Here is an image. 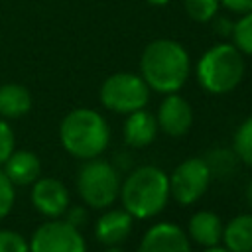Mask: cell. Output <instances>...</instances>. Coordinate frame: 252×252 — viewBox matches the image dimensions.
I'll return each mask as SVG.
<instances>
[{
  "instance_id": "1",
  "label": "cell",
  "mask_w": 252,
  "mask_h": 252,
  "mask_svg": "<svg viewBox=\"0 0 252 252\" xmlns=\"http://www.w3.org/2000/svg\"><path fill=\"white\" fill-rule=\"evenodd\" d=\"M140 71L146 85L158 93H177L189 77V55L173 39H156L146 45L140 57Z\"/></svg>"
},
{
  "instance_id": "2",
  "label": "cell",
  "mask_w": 252,
  "mask_h": 252,
  "mask_svg": "<svg viewBox=\"0 0 252 252\" xmlns=\"http://www.w3.org/2000/svg\"><path fill=\"white\" fill-rule=\"evenodd\" d=\"M118 195L132 219H152L169 199V177L156 165L138 167L124 179Z\"/></svg>"
},
{
  "instance_id": "3",
  "label": "cell",
  "mask_w": 252,
  "mask_h": 252,
  "mask_svg": "<svg viewBox=\"0 0 252 252\" xmlns=\"http://www.w3.org/2000/svg\"><path fill=\"white\" fill-rule=\"evenodd\" d=\"M110 130L102 114L93 108H75L59 124V140L63 148L81 159L100 156L108 146Z\"/></svg>"
},
{
  "instance_id": "4",
  "label": "cell",
  "mask_w": 252,
  "mask_h": 252,
  "mask_svg": "<svg viewBox=\"0 0 252 252\" xmlns=\"http://www.w3.org/2000/svg\"><path fill=\"white\" fill-rule=\"evenodd\" d=\"M244 75V59L242 53L230 43L213 45L197 63V79L199 85L213 93L224 94L236 89Z\"/></svg>"
},
{
  "instance_id": "5",
  "label": "cell",
  "mask_w": 252,
  "mask_h": 252,
  "mask_svg": "<svg viewBox=\"0 0 252 252\" xmlns=\"http://www.w3.org/2000/svg\"><path fill=\"white\" fill-rule=\"evenodd\" d=\"M77 189L89 207L104 209L116 201L120 193V179L108 161L93 158L81 167L77 175Z\"/></svg>"
},
{
  "instance_id": "6",
  "label": "cell",
  "mask_w": 252,
  "mask_h": 252,
  "mask_svg": "<svg viewBox=\"0 0 252 252\" xmlns=\"http://www.w3.org/2000/svg\"><path fill=\"white\" fill-rule=\"evenodd\" d=\"M148 98L150 87L134 73H114L100 87V102L118 114H130L144 108Z\"/></svg>"
},
{
  "instance_id": "7",
  "label": "cell",
  "mask_w": 252,
  "mask_h": 252,
  "mask_svg": "<svg viewBox=\"0 0 252 252\" xmlns=\"http://www.w3.org/2000/svg\"><path fill=\"white\" fill-rule=\"evenodd\" d=\"M211 181V169L203 158H189L181 161L169 177V195L179 205H193L199 201Z\"/></svg>"
},
{
  "instance_id": "8",
  "label": "cell",
  "mask_w": 252,
  "mask_h": 252,
  "mask_svg": "<svg viewBox=\"0 0 252 252\" xmlns=\"http://www.w3.org/2000/svg\"><path fill=\"white\" fill-rule=\"evenodd\" d=\"M30 252H87L79 228L67 220H47L32 234Z\"/></svg>"
},
{
  "instance_id": "9",
  "label": "cell",
  "mask_w": 252,
  "mask_h": 252,
  "mask_svg": "<svg viewBox=\"0 0 252 252\" xmlns=\"http://www.w3.org/2000/svg\"><path fill=\"white\" fill-rule=\"evenodd\" d=\"M32 205L41 215L57 219L69 207V191L55 177H37L32 183Z\"/></svg>"
},
{
  "instance_id": "10",
  "label": "cell",
  "mask_w": 252,
  "mask_h": 252,
  "mask_svg": "<svg viewBox=\"0 0 252 252\" xmlns=\"http://www.w3.org/2000/svg\"><path fill=\"white\" fill-rule=\"evenodd\" d=\"M158 128H161L167 136H183L189 132L191 124H193V110H191V104L175 94V93H169L161 104H159V110H158Z\"/></svg>"
},
{
  "instance_id": "11",
  "label": "cell",
  "mask_w": 252,
  "mask_h": 252,
  "mask_svg": "<svg viewBox=\"0 0 252 252\" xmlns=\"http://www.w3.org/2000/svg\"><path fill=\"white\" fill-rule=\"evenodd\" d=\"M138 252H191L187 234L171 222H158L144 234Z\"/></svg>"
},
{
  "instance_id": "12",
  "label": "cell",
  "mask_w": 252,
  "mask_h": 252,
  "mask_svg": "<svg viewBox=\"0 0 252 252\" xmlns=\"http://www.w3.org/2000/svg\"><path fill=\"white\" fill-rule=\"evenodd\" d=\"M132 230V215L124 209H112L106 211L94 226V234L98 238V242L106 244V246H116L122 240L128 238Z\"/></svg>"
},
{
  "instance_id": "13",
  "label": "cell",
  "mask_w": 252,
  "mask_h": 252,
  "mask_svg": "<svg viewBox=\"0 0 252 252\" xmlns=\"http://www.w3.org/2000/svg\"><path fill=\"white\" fill-rule=\"evenodd\" d=\"M4 173L12 181V185H32L39 173H41V163L39 158L33 152L28 150H18L12 152L10 158L4 161Z\"/></svg>"
},
{
  "instance_id": "14",
  "label": "cell",
  "mask_w": 252,
  "mask_h": 252,
  "mask_svg": "<svg viewBox=\"0 0 252 252\" xmlns=\"http://www.w3.org/2000/svg\"><path fill=\"white\" fill-rule=\"evenodd\" d=\"M158 134V120L152 112L140 108L128 114L124 122V140L132 148H146Z\"/></svg>"
},
{
  "instance_id": "15",
  "label": "cell",
  "mask_w": 252,
  "mask_h": 252,
  "mask_svg": "<svg viewBox=\"0 0 252 252\" xmlns=\"http://www.w3.org/2000/svg\"><path fill=\"white\" fill-rule=\"evenodd\" d=\"M189 236L209 248V246H217L220 236H222V224H220V219L211 213V211H199L191 217L189 220Z\"/></svg>"
},
{
  "instance_id": "16",
  "label": "cell",
  "mask_w": 252,
  "mask_h": 252,
  "mask_svg": "<svg viewBox=\"0 0 252 252\" xmlns=\"http://www.w3.org/2000/svg\"><path fill=\"white\" fill-rule=\"evenodd\" d=\"M32 108V94L24 85L6 83L0 85V116L20 118Z\"/></svg>"
},
{
  "instance_id": "17",
  "label": "cell",
  "mask_w": 252,
  "mask_h": 252,
  "mask_svg": "<svg viewBox=\"0 0 252 252\" xmlns=\"http://www.w3.org/2000/svg\"><path fill=\"white\" fill-rule=\"evenodd\" d=\"M224 248L228 252H252V215H238L222 228Z\"/></svg>"
},
{
  "instance_id": "18",
  "label": "cell",
  "mask_w": 252,
  "mask_h": 252,
  "mask_svg": "<svg viewBox=\"0 0 252 252\" xmlns=\"http://www.w3.org/2000/svg\"><path fill=\"white\" fill-rule=\"evenodd\" d=\"M234 154L240 161L252 167V116L246 118L234 134Z\"/></svg>"
},
{
  "instance_id": "19",
  "label": "cell",
  "mask_w": 252,
  "mask_h": 252,
  "mask_svg": "<svg viewBox=\"0 0 252 252\" xmlns=\"http://www.w3.org/2000/svg\"><path fill=\"white\" fill-rule=\"evenodd\" d=\"M232 39H234V47L240 53L252 55V12L242 14V18L234 24Z\"/></svg>"
},
{
  "instance_id": "20",
  "label": "cell",
  "mask_w": 252,
  "mask_h": 252,
  "mask_svg": "<svg viewBox=\"0 0 252 252\" xmlns=\"http://www.w3.org/2000/svg\"><path fill=\"white\" fill-rule=\"evenodd\" d=\"M219 0H185V12L195 22H209L217 16Z\"/></svg>"
},
{
  "instance_id": "21",
  "label": "cell",
  "mask_w": 252,
  "mask_h": 252,
  "mask_svg": "<svg viewBox=\"0 0 252 252\" xmlns=\"http://www.w3.org/2000/svg\"><path fill=\"white\" fill-rule=\"evenodd\" d=\"M205 161H207V165L211 169V175L213 173H219L220 175V173H228L232 169L234 156L230 152H226V150H215V152L209 154V158Z\"/></svg>"
},
{
  "instance_id": "22",
  "label": "cell",
  "mask_w": 252,
  "mask_h": 252,
  "mask_svg": "<svg viewBox=\"0 0 252 252\" xmlns=\"http://www.w3.org/2000/svg\"><path fill=\"white\" fill-rule=\"evenodd\" d=\"M0 252H30V244L16 230H0Z\"/></svg>"
},
{
  "instance_id": "23",
  "label": "cell",
  "mask_w": 252,
  "mask_h": 252,
  "mask_svg": "<svg viewBox=\"0 0 252 252\" xmlns=\"http://www.w3.org/2000/svg\"><path fill=\"white\" fill-rule=\"evenodd\" d=\"M14 201H16V189L12 181L6 177V173L0 171V220L8 217V213L14 207Z\"/></svg>"
},
{
  "instance_id": "24",
  "label": "cell",
  "mask_w": 252,
  "mask_h": 252,
  "mask_svg": "<svg viewBox=\"0 0 252 252\" xmlns=\"http://www.w3.org/2000/svg\"><path fill=\"white\" fill-rule=\"evenodd\" d=\"M14 132L12 128L0 120V165H4V161L10 158V154L14 152Z\"/></svg>"
},
{
  "instance_id": "25",
  "label": "cell",
  "mask_w": 252,
  "mask_h": 252,
  "mask_svg": "<svg viewBox=\"0 0 252 252\" xmlns=\"http://www.w3.org/2000/svg\"><path fill=\"white\" fill-rule=\"evenodd\" d=\"M65 213H67V219H65V220H67L69 224H73L75 228H81V226L87 222V219H89V217H87L85 207H81V205L71 207V209L67 207V211H65Z\"/></svg>"
},
{
  "instance_id": "26",
  "label": "cell",
  "mask_w": 252,
  "mask_h": 252,
  "mask_svg": "<svg viewBox=\"0 0 252 252\" xmlns=\"http://www.w3.org/2000/svg\"><path fill=\"white\" fill-rule=\"evenodd\" d=\"M226 10L234 12V14H246L252 12V0H219Z\"/></svg>"
},
{
  "instance_id": "27",
  "label": "cell",
  "mask_w": 252,
  "mask_h": 252,
  "mask_svg": "<svg viewBox=\"0 0 252 252\" xmlns=\"http://www.w3.org/2000/svg\"><path fill=\"white\" fill-rule=\"evenodd\" d=\"M232 28H234V22H230L228 18H215V32L220 33V35H232Z\"/></svg>"
},
{
  "instance_id": "28",
  "label": "cell",
  "mask_w": 252,
  "mask_h": 252,
  "mask_svg": "<svg viewBox=\"0 0 252 252\" xmlns=\"http://www.w3.org/2000/svg\"><path fill=\"white\" fill-rule=\"evenodd\" d=\"M203 252H228L226 248H219V246H209V248H205Z\"/></svg>"
},
{
  "instance_id": "29",
  "label": "cell",
  "mask_w": 252,
  "mask_h": 252,
  "mask_svg": "<svg viewBox=\"0 0 252 252\" xmlns=\"http://www.w3.org/2000/svg\"><path fill=\"white\" fill-rule=\"evenodd\" d=\"M246 199H248V203L252 205V181H250V185H248V189H246Z\"/></svg>"
},
{
  "instance_id": "30",
  "label": "cell",
  "mask_w": 252,
  "mask_h": 252,
  "mask_svg": "<svg viewBox=\"0 0 252 252\" xmlns=\"http://www.w3.org/2000/svg\"><path fill=\"white\" fill-rule=\"evenodd\" d=\"M150 4H154V6H163V4H167L169 0H148Z\"/></svg>"
},
{
  "instance_id": "31",
  "label": "cell",
  "mask_w": 252,
  "mask_h": 252,
  "mask_svg": "<svg viewBox=\"0 0 252 252\" xmlns=\"http://www.w3.org/2000/svg\"><path fill=\"white\" fill-rule=\"evenodd\" d=\"M104 252H122V250H120V248H116V246H108Z\"/></svg>"
}]
</instances>
